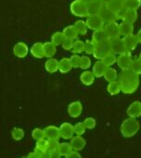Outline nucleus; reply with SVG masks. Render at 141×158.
Segmentation results:
<instances>
[{"instance_id": "2", "label": "nucleus", "mask_w": 141, "mask_h": 158, "mask_svg": "<svg viewBox=\"0 0 141 158\" xmlns=\"http://www.w3.org/2000/svg\"><path fill=\"white\" fill-rule=\"evenodd\" d=\"M139 122L133 117H128L121 125V133L125 138H131L135 136L139 130Z\"/></svg>"}, {"instance_id": "14", "label": "nucleus", "mask_w": 141, "mask_h": 158, "mask_svg": "<svg viewBox=\"0 0 141 158\" xmlns=\"http://www.w3.org/2000/svg\"><path fill=\"white\" fill-rule=\"evenodd\" d=\"M126 113L129 117L136 118V117L141 116V102L138 101L132 102L127 108Z\"/></svg>"}, {"instance_id": "32", "label": "nucleus", "mask_w": 141, "mask_h": 158, "mask_svg": "<svg viewBox=\"0 0 141 158\" xmlns=\"http://www.w3.org/2000/svg\"><path fill=\"white\" fill-rule=\"evenodd\" d=\"M75 29L77 30L78 34L80 35H86L87 33V30H88V27H87V24L85 21L83 20H78L75 23Z\"/></svg>"}, {"instance_id": "4", "label": "nucleus", "mask_w": 141, "mask_h": 158, "mask_svg": "<svg viewBox=\"0 0 141 158\" xmlns=\"http://www.w3.org/2000/svg\"><path fill=\"white\" fill-rule=\"evenodd\" d=\"M111 52V42H110V40H107V41L96 44V48H95L93 56L97 60H102L107 54H109Z\"/></svg>"}, {"instance_id": "5", "label": "nucleus", "mask_w": 141, "mask_h": 158, "mask_svg": "<svg viewBox=\"0 0 141 158\" xmlns=\"http://www.w3.org/2000/svg\"><path fill=\"white\" fill-rule=\"evenodd\" d=\"M88 29L97 31L99 29H103L105 26V23L103 22L102 18L100 15H93V16H88L87 21H86Z\"/></svg>"}, {"instance_id": "18", "label": "nucleus", "mask_w": 141, "mask_h": 158, "mask_svg": "<svg viewBox=\"0 0 141 158\" xmlns=\"http://www.w3.org/2000/svg\"><path fill=\"white\" fill-rule=\"evenodd\" d=\"M44 130H45V137L47 139H58L60 138L59 127H58L56 126H48Z\"/></svg>"}, {"instance_id": "27", "label": "nucleus", "mask_w": 141, "mask_h": 158, "mask_svg": "<svg viewBox=\"0 0 141 158\" xmlns=\"http://www.w3.org/2000/svg\"><path fill=\"white\" fill-rule=\"evenodd\" d=\"M104 78L105 80L110 82H113V81H117V78H119V74L117 73V71L112 68V67H108L105 74H104Z\"/></svg>"}, {"instance_id": "13", "label": "nucleus", "mask_w": 141, "mask_h": 158, "mask_svg": "<svg viewBox=\"0 0 141 158\" xmlns=\"http://www.w3.org/2000/svg\"><path fill=\"white\" fill-rule=\"evenodd\" d=\"M13 53L16 57L20 58V59H22V58H25L28 53H29V48L28 46L23 43V42H19L17 43L14 48H13Z\"/></svg>"}, {"instance_id": "50", "label": "nucleus", "mask_w": 141, "mask_h": 158, "mask_svg": "<svg viewBox=\"0 0 141 158\" xmlns=\"http://www.w3.org/2000/svg\"><path fill=\"white\" fill-rule=\"evenodd\" d=\"M40 158H51V152L48 151H46L40 155Z\"/></svg>"}, {"instance_id": "52", "label": "nucleus", "mask_w": 141, "mask_h": 158, "mask_svg": "<svg viewBox=\"0 0 141 158\" xmlns=\"http://www.w3.org/2000/svg\"><path fill=\"white\" fill-rule=\"evenodd\" d=\"M136 35V37H137V39H138V42H139V43H141V29L136 33V35Z\"/></svg>"}, {"instance_id": "19", "label": "nucleus", "mask_w": 141, "mask_h": 158, "mask_svg": "<svg viewBox=\"0 0 141 158\" xmlns=\"http://www.w3.org/2000/svg\"><path fill=\"white\" fill-rule=\"evenodd\" d=\"M107 69H108V67L105 65V63L101 60H99L95 62L92 72L96 77H102V76H104Z\"/></svg>"}, {"instance_id": "41", "label": "nucleus", "mask_w": 141, "mask_h": 158, "mask_svg": "<svg viewBox=\"0 0 141 158\" xmlns=\"http://www.w3.org/2000/svg\"><path fill=\"white\" fill-rule=\"evenodd\" d=\"M32 137L34 140H39L45 139V130L41 128H34L32 132Z\"/></svg>"}, {"instance_id": "16", "label": "nucleus", "mask_w": 141, "mask_h": 158, "mask_svg": "<svg viewBox=\"0 0 141 158\" xmlns=\"http://www.w3.org/2000/svg\"><path fill=\"white\" fill-rule=\"evenodd\" d=\"M70 145L73 147V150L74 151H76V152H79V151H82L87 142H86V139L82 137V136H79V135H76V136H74L72 139H70Z\"/></svg>"}, {"instance_id": "10", "label": "nucleus", "mask_w": 141, "mask_h": 158, "mask_svg": "<svg viewBox=\"0 0 141 158\" xmlns=\"http://www.w3.org/2000/svg\"><path fill=\"white\" fill-rule=\"evenodd\" d=\"M99 15H100V17L102 18V20H103V22L105 23V24L110 23H114V22H117V20H119L117 14L114 13V12H112L111 10H109V9L106 7V4H105V6L103 7L102 10L100 11Z\"/></svg>"}, {"instance_id": "30", "label": "nucleus", "mask_w": 141, "mask_h": 158, "mask_svg": "<svg viewBox=\"0 0 141 158\" xmlns=\"http://www.w3.org/2000/svg\"><path fill=\"white\" fill-rule=\"evenodd\" d=\"M107 90L108 92L114 96V95H117L119 94L121 91H122V88H121V84L119 81H113V82H110L108 87H107Z\"/></svg>"}, {"instance_id": "42", "label": "nucleus", "mask_w": 141, "mask_h": 158, "mask_svg": "<svg viewBox=\"0 0 141 158\" xmlns=\"http://www.w3.org/2000/svg\"><path fill=\"white\" fill-rule=\"evenodd\" d=\"M58 146H59L58 139H47V151L48 152H53V151L58 150Z\"/></svg>"}, {"instance_id": "23", "label": "nucleus", "mask_w": 141, "mask_h": 158, "mask_svg": "<svg viewBox=\"0 0 141 158\" xmlns=\"http://www.w3.org/2000/svg\"><path fill=\"white\" fill-rule=\"evenodd\" d=\"M58 66H59V61L55 58L48 59L45 63V68H46V72H48L49 73H54L58 72Z\"/></svg>"}, {"instance_id": "25", "label": "nucleus", "mask_w": 141, "mask_h": 158, "mask_svg": "<svg viewBox=\"0 0 141 158\" xmlns=\"http://www.w3.org/2000/svg\"><path fill=\"white\" fill-rule=\"evenodd\" d=\"M65 37L68 38V39H73V40H75L77 38V36L79 35L77 30L75 29V25H69L67 27L64 28V30L62 31Z\"/></svg>"}, {"instance_id": "17", "label": "nucleus", "mask_w": 141, "mask_h": 158, "mask_svg": "<svg viewBox=\"0 0 141 158\" xmlns=\"http://www.w3.org/2000/svg\"><path fill=\"white\" fill-rule=\"evenodd\" d=\"M123 42H124L126 50H127L128 52L133 51V50L137 47V45H138V43H139L137 37H136V35H135L134 34L131 35L123 37Z\"/></svg>"}, {"instance_id": "37", "label": "nucleus", "mask_w": 141, "mask_h": 158, "mask_svg": "<svg viewBox=\"0 0 141 158\" xmlns=\"http://www.w3.org/2000/svg\"><path fill=\"white\" fill-rule=\"evenodd\" d=\"M124 5L128 10H137L141 6V0H126L124 1Z\"/></svg>"}, {"instance_id": "33", "label": "nucleus", "mask_w": 141, "mask_h": 158, "mask_svg": "<svg viewBox=\"0 0 141 158\" xmlns=\"http://www.w3.org/2000/svg\"><path fill=\"white\" fill-rule=\"evenodd\" d=\"M66 37L63 34V32H56L53 34L51 36V42L57 47V46H61L63 42L65 41Z\"/></svg>"}, {"instance_id": "9", "label": "nucleus", "mask_w": 141, "mask_h": 158, "mask_svg": "<svg viewBox=\"0 0 141 158\" xmlns=\"http://www.w3.org/2000/svg\"><path fill=\"white\" fill-rule=\"evenodd\" d=\"M59 131H60V138L64 139H70L75 134V126H73L70 123L61 124V126L59 127Z\"/></svg>"}, {"instance_id": "11", "label": "nucleus", "mask_w": 141, "mask_h": 158, "mask_svg": "<svg viewBox=\"0 0 141 158\" xmlns=\"http://www.w3.org/2000/svg\"><path fill=\"white\" fill-rule=\"evenodd\" d=\"M104 6H105V3L102 2V1H100V0H95V1L87 4L88 16L99 15V13L102 10V9H103Z\"/></svg>"}, {"instance_id": "20", "label": "nucleus", "mask_w": 141, "mask_h": 158, "mask_svg": "<svg viewBox=\"0 0 141 158\" xmlns=\"http://www.w3.org/2000/svg\"><path fill=\"white\" fill-rule=\"evenodd\" d=\"M31 54L33 57L37 59H42L45 57V50H44V44L37 42L34 44L31 48Z\"/></svg>"}, {"instance_id": "22", "label": "nucleus", "mask_w": 141, "mask_h": 158, "mask_svg": "<svg viewBox=\"0 0 141 158\" xmlns=\"http://www.w3.org/2000/svg\"><path fill=\"white\" fill-rule=\"evenodd\" d=\"M95 74L93 73V72L91 71H87L86 70L85 72H83L80 75V80L81 82L86 85V86H90L94 83L95 80Z\"/></svg>"}, {"instance_id": "47", "label": "nucleus", "mask_w": 141, "mask_h": 158, "mask_svg": "<svg viewBox=\"0 0 141 158\" xmlns=\"http://www.w3.org/2000/svg\"><path fill=\"white\" fill-rule=\"evenodd\" d=\"M74 44H75V40L66 38L65 41L63 42V44L61 45V47L65 50H72L73 48H74Z\"/></svg>"}, {"instance_id": "31", "label": "nucleus", "mask_w": 141, "mask_h": 158, "mask_svg": "<svg viewBox=\"0 0 141 158\" xmlns=\"http://www.w3.org/2000/svg\"><path fill=\"white\" fill-rule=\"evenodd\" d=\"M44 50H45V57L50 59L55 55L57 48L56 46L50 41V42H46L44 44Z\"/></svg>"}, {"instance_id": "6", "label": "nucleus", "mask_w": 141, "mask_h": 158, "mask_svg": "<svg viewBox=\"0 0 141 158\" xmlns=\"http://www.w3.org/2000/svg\"><path fill=\"white\" fill-rule=\"evenodd\" d=\"M111 42V52L114 53L115 55H121L123 53L128 52L126 50L123 39L121 37H117V38H112L110 39Z\"/></svg>"}, {"instance_id": "34", "label": "nucleus", "mask_w": 141, "mask_h": 158, "mask_svg": "<svg viewBox=\"0 0 141 158\" xmlns=\"http://www.w3.org/2000/svg\"><path fill=\"white\" fill-rule=\"evenodd\" d=\"M58 152H60V154L62 156H66L70 152H72L74 151L72 145H70V143H68V142H61V143H59V146H58Z\"/></svg>"}, {"instance_id": "15", "label": "nucleus", "mask_w": 141, "mask_h": 158, "mask_svg": "<svg viewBox=\"0 0 141 158\" xmlns=\"http://www.w3.org/2000/svg\"><path fill=\"white\" fill-rule=\"evenodd\" d=\"M106 7L109 10H111L112 12L116 13L118 16L119 12L125 7V5H124V1H123V0H109L106 3Z\"/></svg>"}, {"instance_id": "40", "label": "nucleus", "mask_w": 141, "mask_h": 158, "mask_svg": "<svg viewBox=\"0 0 141 158\" xmlns=\"http://www.w3.org/2000/svg\"><path fill=\"white\" fill-rule=\"evenodd\" d=\"M130 70H132L137 75L141 74V60L139 59L133 60V63H132Z\"/></svg>"}, {"instance_id": "3", "label": "nucleus", "mask_w": 141, "mask_h": 158, "mask_svg": "<svg viewBox=\"0 0 141 158\" xmlns=\"http://www.w3.org/2000/svg\"><path fill=\"white\" fill-rule=\"evenodd\" d=\"M70 12L76 17H79V18L88 17L87 4L85 3L83 0H75V1L70 4Z\"/></svg>"}, {"instance_id": "46", "label": "nucleus", "mask_w": 141, "mask_h": 158, "mask_svg": "<svg viewBox=\"0 0 141 158\" xmlns=\"http://www.w3.org/2000/svg\"><path fill=\"white\" fill-rule=\"evenodd\" d=\"M84 124H85V126H86V127L87 129H93L96 127L97 122H96L95 118H93V117H87V118L85 119Z\"/></svg>"}, {"instance_id": "28", "label": "nucleus", "mask_w": 141, "mask_h": 158, "mask_svg": "<svg viewBox=\"0 0 141 158\" xmlns=\"http://www.w3.org/2000/svg\"><path fill=\"white\" fill-rule=\"evenodd\" d=\"M136 20H137V11L134 10H128V9H127V11L125 12L123 18L122 19V21L132 23V24H134L136 22Z\"/></svg>"}, {"instance_id": "44", "label": "nucleus", "mask_w": 141, "mask_h": 158, "mask_svg": "<svg viewBox=\"0 0 141 158\" xmlns=\"http://www.w3.org/2000/svg\"><path fill=\"white\" fill-rule=\"evenodd\" d=\"M86 129H87V127H86L84 122H79L75 126V132L76 135L82 136L86 132Z\"/></svg>"}, {"instance_id": "56", "label": "nucleus", "mask_w": 141, "mask_h": 158, "mask_svg": "<svg viewBox=\"0 0 141 158\" xmlns=\"http://www.w3.org/2000/svg\"><path fill=\"white\" fill-rule=\"evenodd\" d=\"M123 1H126V0H123Z\"/></svg>"}, {"instance_id": "45", "label": "nucleus", "mask_w": 141, "mask_h": 158, "mask_svg": "<svg viewBox=\"0 0 141 158\" xmlns=\"http://www.w3.org/2000/svg\"><path fill=\"white\" fill-rule=\"evenodd\" d=\"M81 58L77 54H74L72 57L70 58V63L73 65V68H80V63H81Z\"/></svg>"}, {"instance_id": "26", "label": "nucleus", "mask_w": 141, "mask_h": 158, "mask_svg": "<svg viewBox=\"0 0 141 158\" xmlns=\"http://www.w3.org/2000/svg\"><path fill=\"white\" fill-rule=\"evenodd\" d=\"M73 69V65L70 63V59L68 58H63L59 60V66H58V71L62 73H66L70 72Z\"/></svg>"}, {"instance_id": "54", "label": "nucleus", "mask_w": 141, "mask_h": 158, "mask_svg": "<svg viewBox=\"0 0 141 158\" xmlns=\"http://www.w3.org/2000/svg\"><path fill=\"white\" fill-rule=\"evenodd\" d=\"M100 1H102V2H104V3L106 4V3H107V2L109 1V0H100Z\"/></svg>"}, {"instance_id": "38", "label": "nucleus", "mask_w": 141, "mask_h": 158, "mask_svg": "<svg viewBox=\"0 0 141 158\" xmlns=\"http://www.w3.org/2000/svg\"><path fill=\"white\" fill-rule=\"evenodd\" d=\"M11 136L15 140H22L24 137V131L20 127H15L11 131Z\"/></svg>"}, {"instance_id": "7", "label": "nucleus", "mask_w": 141, "mask_h": 158, "mask_svg": "<svg viewBox=\"0 0 141 158\" xmlns=\"http://www.w3.org/2000/svg\"><path fill=\"white\" fill-rule=\"evenodd\" d=\"M133 63V59L131 57L130 52H125L118 56L117 58V64L119 68L123 70H130Z\"/></svg>"}, {"instance_id": "29", "label": "nucleus", "mask_w": 141, "mask_h": 158, "mask_svg": "<svg viewBox=\"0 0 141 158\" xmlns=\"http://www.w3.org/2000/svg\"><path fill=\"white\" fill-rule=\"evenodd\" d=\"M47 151V139H42L39 140H36L34 152L40 156L44 152Z\"/></svg>"}, {"instance_id": "21", "label": "nucleus", "mask_w": 141, "mask_h": 158, "mask_svg": "<svg viewBox=\"0 0 141 158\" xmlns=\"http://www.w3.org/2000/svg\"><path fill=\"white\" fill-rule=\"evenodd\" d=\"M92 40L98 44V43H101V42H104V41H107V40H110L106 31L103 29H99V30H97V31H94L93 32V35H92Z\"/></svg>"}, {"instance_id": "1", "label": "nucleus", "mask_w": 141, "mask_h": 158, "mask_svg": "<svg viewBox=\"0 0 141 158\" xmlns=\"http://www.w3.org/2000/svg\"><path fill=\"white\" fill-rule=\"evenodd\" d=\"M122 92L124 94H133L139 86V78L132 70H123L119 74V80Z\"/></svg>"}, {"instance_id": "8", "label": "nucleus", "mask_w": 141, "mask_h": 158, "mask_svg": "<svg viewBox=\"0 0 141 158\" xmlns=\"http://www.w3.org/2000/svg\"><path fill=\"white\" fill-rule=\"evenodd\" d=\"M104 30L106 31V33H107V35H108V36H109L110 39L121 37V34H120V24L117 23V22L110 23L105 24Z\"/></svg>"}, {"instance_id": "35", "label": "nucleus", "mask_w": 141, "mask_h": 158, "mask_svg": "<svg viewBox=\"0 0 141 158\" xmlns=\"http://www.w3.org/2000/svg\"><path fill=\"white\" fill-rule=\"evenodd\" d=\"M117 58L118 57H116V55L114 53L111 52V53L107 54L101 60L105 63V65L107 67H111L114 63H117Z\"/></svg>"}, {"instance_id": "48", "label": "nucleus", "mask_w": 141, "mask_h": 158, "mask_svg": "<svg viewBox=\"0 0 141 158\" xmlns=\"http://www.w3.org/2000/svg\"><path fill=\"white\" fill-rule=\"evenodd\" d=\"M65 158H83V157L81 156V154L78 152L73 151L72 152H70L68 155H66Z\"/></svg>"}, {"instance_id": "51", "label": "nucleus", "mask_w": 141, "mask_h": 158, "mask_svg": "<svg viewBox=\"0 0 141 158\" xmlns=\"http://www.w3.org/2000/svg\"><path fill=\"white\" fill-rule=\"evenodd\" d=\"M26 158H40V156H39L35 152H30V153L27 155Z\"/></svg>"}, {"instance_id": "39", "label": "nucleus", "mask_w": 141, "mask_h": 158, "mask_svg": "<svg viewBox=\"0 0 141 158\" xmlns=\"http://www.w3.org/2000/svg\"><path fill=\"white\" fill-rule=\"evenodd\" d=\"M85 43H86V47H85L86 53L89 55H93L96 48V43L93 40H87Z\"/></svg>"}, {"instance_id": "36", "label": "nucleus", "mask_w": 141, "mask_h": 158, "mask_svg": "<svg viewBox=\"0 0 141 158\" xmlns=\"http://www.w3.org/2000/svg\"><path fill=\"white\" fill-rule=\"evenodd\" d=\"M85 47H86V43L83 42L82 40H75V44H74V48L72 49V51L75 54H79L82 53L83 51H85Z\"/></svg>"}, {"instance_id": "49", "label": "nucleus", "mask_w": 141, "mask_h": 158, "mask_svg": "<svg viewBox=\"0 0 141 158\" xmlns=\"http://www.w3.org/2000/svg\"><path fill=\"white\" fill-rule=\"evenodd\" d=\"M51 152V158H61V154L60 152H58V150H56V151H53V152Z\"/></svg>"}, {"instance_id": "53", "label": "nucleus", "mask_w": 141, "mask_h": 158, "mask_svg": "<svg viewBox=\"0 0 141 158\" xmlns=\"http://www.w3.org/2000/svg\"><path fill=\"white\" fill-rule=\"evenodd\" d=\"M83 1H84L85 3H87V4H89V3H91V2L95 1V0H83Z\"/></svg>"}, {"instance_id": "55", "label": "nucleus", "mask_w": 141, "mask_h": 158, "mask_svg": "<svg viewBox=\"0 0 141 158\" xmlns=\"http://www.w3.org/2000/svg\"><path fill=\"white\" fill-rule=\"evenodd\" d=\"M138 59H139V60H141V53H140V54H139V57H138Z\"/></svg>"}, {"instance_id": "43", "label": "nucleus", "mask_w": 141, "mask_h": 158, "mask_svg": "<svg viewBox=\"0 0 141 158\" xmlns=\"http://www.w3.org/2000/svg\"><path fill=\"white\" fill-rule=\"evenodd\" d=\"M91 66V59L87 56H83L81 58V63H80V68L83 70H87Z\"/></svg>"}, {"instance_id": "12", "label": "nucleus", "mask_w": 141, "mask_h": 158, "mask_svg": "<svg viewBox=\"0 0 141 158\" xmlns=\"http://www.w3.org/2000/svg\"><path fill=\"white\" fill-rule=\"evenodd\" d=\"M83 112V105L80 102H74L68 106V114L70 117L76 118L81 115Z\"/></svg>"}, {"instance_id": "24", "label": "nucleus", "mask_w": 141, "mask_h": 158, "mask_svg": "<svg viewBox=\"0 0 141 158\" xmlns=\"http://www.w3.org/2000/svg\"><path fill=\"white\" fill-rule=\"evenodd\" d=\"M133 32H134V25L132 23H129L122 21V23H120V34H121V36L125 37V36L131 35H133Z\"/></svg>"}]
</instances>
